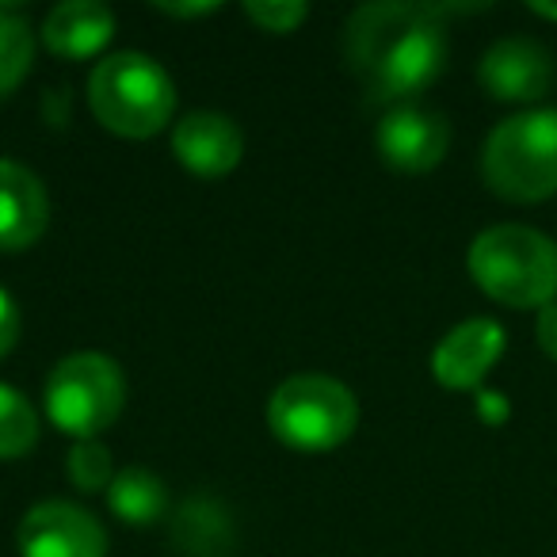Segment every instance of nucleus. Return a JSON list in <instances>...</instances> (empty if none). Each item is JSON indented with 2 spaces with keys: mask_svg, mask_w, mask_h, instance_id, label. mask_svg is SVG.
Returning a JSON list of instances; mask_svg holds the SVG:
<instances>
[{
  "mask_svg": "<svg viewBox=\"0 0 557 557\" xmlns=\"http://www.w3.org/2000/svg\"><path fill=\"white\" fill-rule=\"evenodd\" d=\"M214 9L218 4H161V12H169V16H207Z\"/></svg>",
  "mask_w": 557,
  "mask_h": 557,
  "instance_id": "4be33fe9",
  "label": "nucleus"
},
{
  "mask_svg": "<svg viewBox=\"0 0 557 557\" xmlns=\"http://www.w3.org/2000/svg\"><path fill=\"white\" fill-rule=\"evenodd\" d=\"M344 58L371 100L409 103L447 65V27L440 4L379 0L351 12L344 27Z\"/></svg>",
  "mask_w": 557,
  "mask_h": 557,
  "instance_id": "f257e3e1",
  "label": "nucleus"
},
{
  "mask_svg": "<svg viewBox=\"0 0 557 557\" xmlns=\"http://www.w3.org/2000/svg\"><path fill=\"white\" fill-rule=\"evenodd\" d=\"M24 557H108V534L92 511L70 500H42L20 523Z\"/></svg>",
  "mask_w": 557,
  "mask_h": 557,
  "instance_id": "6e6552de",
  "label": "nucleus"
},
{
  "mask_svg": "<svg viewBox=\"0 0 557 557\" xmlns=\"http://www.w3.org/2000/svg\"><path fill=\"white\" fill-rule=\"evenodd\" d=\"M88 103L92 115L123 138H149L176 111L172 77L138 50H119L96 62L88 77Z\"/></svg>",
  "mask_w": 557,
  "mask_h": 557,
  "instance_id": "20e7f679",
  "label": "nucleus"
},
{
  "mask_svg": "<svg viewBox=\"0 0 557 557\" xmlns=\"http://www.w3.org/2000/svg\"><path fill=\"white\" fill-rule=\"evenodd\" d=\"M108 504L123 523L131 527H149L157 519H164L169 511V488L146 466H126V470L115 473L108 488Z\"/></svg>",
  "mask_w": 557,
  "mask_h": 557,
  "instance_id": "2eb2a0df",
  "label": "nucleus"
},
{
  "mask_svg": "<svg viewBox=\"0 0 557 557\" xmlns=\"http://www.w3.org/2000/svg\"><path fill=\"white\" fill-rule=\"evenodd\" d=\"M356 394L329 374H295L268 401V428L275 432V440L306 455L341 447L356 432Z\"/></svg>",
  "mask_w": 557,
  "mask_h": 557,
  "instance_id": "39448f33",
  "label": "nucleus"
},
{
  "mask_svg": "<svg viewBox=\"0 0 557 557\" xmlns=\"http://www.w3.org/2000/svg\"><path fill=\"white\" fill-rule=\"evenodd\" d=\"M172 153L184 169L195 176H225L240 164L245 153V134L222 111H191L176 123L172 131Z\"/></svg>",
  "mask_w": 557,
  "mask_h": 557,
  "instance_id": "9b49d317",
  "label": "nucleus"
},
{
  "mask_svg": "<svg viewBox=\"0 0 557 557\" xmlns=\"http://www.w3.org/2000/svg\"><path fill=\"white\" fill-rule=\"evenodd\" d=\"M50 199L32 169L0 157V252L32 248L47 233Z\"/></svg>",
  "mask_w": 557,
  "mask_h": 557,
  "instance_id": "f8f14e48",
  "label": "nucleus"
},
{
  "mask_svg": "<svg viewBox=\"0 0 557 557\" xmlns=\"http://www.w3.org/2000/svg\"><path fill=\"white\" fill-rule=\"evenodd\" d=\"M126 379L119 363L100 351L65 356L47 379V417L77 443L96 440L119 420Z\"/></svg>",
  "mask_w": 557,
  "mask_h": 557,
  "instance_id": "423d86ee",
  "label": "nucleus"
},
{
  "mask_svg": "<svg viewBox=\"0 0 557 557\" xmlns=\"http://www.w3.org/2000/svg\"><path fill=\"white\" fill-rule=\"evenodd\" d=\"M504 325L493 318H470L455 325L432 351V374L447 389H473L504 356Z\"/></svg>",
  "mask_w": 557,
  "mask_h": 557,
  "instance_id": "9d476101",
  "label": "nucleus"
},
{
  "mask_svg": "<svg viewBox=\"0 0 557 557\" xmlns=\"http://www.w3.org/2000/svg\"><path fill=\"white\" fill-rule=\"evenodd\" d=\"M481 88H485L493 100L504 103H534L554 88L557 65L554 54L542 47L539 39H527V35H508V39H496L485 50L478 65Z\"/></svg>",
  "mask_w": 557,
  "mask_h": 557,
  "instance_id": "0eeeda50",
  "label": "nucleus"
},
{
  "mask_svg": "<svg viewBox=\"0 0 557 557\" xmlns=\"http://www.w3.org/2000/svg\"><path fill=\"white\" fill-rule=\"evenodd\" d=\"M111 35H115V16L100 0H65V4L50 9L47 24H42L47 50L58 58H70V62L100 54L111 42Z\"/></svg>",
  "mask_w": 557,
  "mask_h": 557,
  "instance_id": "ddd939ff",
  "label": "nucleus"
},
{
  "mask_svg": "<svg viewBox=\"0 0 557 557\" xmlns=\"http://www.w3.org/2000/svg\"><path fill=\"white\" fill-rule=\"evenodd\" d=\"M16 341H20V310L9 290L0 287V359L16 348Z\"/></svg>",
  "mask_w": 557,
  "mask_h": 557,
  "instance_id": "aec40b11",
  "label": "nucleus"
},
{
  "mask_svg": "<svg viewBox=\"0 0 557 557\" xmlns=\"http://www.w3.org/2000/svg\"><path fill=\"white\" fill-rule=\"evenodd\" d=\"M172 542L187 557H230L233 523L225 508L207 493H195L184 500L176 523H172Z\"/></svg>",
  "mask_w": 557,
  "mask_h": 557,
  "instance_id": "4468645a",
  "label": "nucleus"
},
{
  "mask_svg": "<svg viewBox=\"0 0 557 557\" xmlns=\"http://www.w3.org/2000/svg\"><path fill=\"white\" fill-rule=\"evenodd\" d=\"M32 24L16 9L0 4V96H9L32 70Z\"/></svg>",
  "mask_w": 557,
  "mask_h": 557,
  "instance_id": "dca6fc26",
  "label": "nucleus"
},
{
  "mask_svg": "<svg viewBox=\"0 0 557 557\" xmlns=\"http://www.w3.org/2000/svg\"><path fill=\"white\" fill-rule=\"evenodd\" d=\"M39 440V417L20 389L0 382V458H20Z\"/></svg>",
  "mask_w": 557,
  "mask_h": 557,
  "instance_id": "f3484780",
  "label": "nucleus"
},
{
  "mask_svg": "<svg viewBox=\"0 0 557 557\" xmlns=\"http://www.w3.org/2000/svg\"><path fill=\"white\" fill-rule=\"evenodd\" d=\"M450 123L432 108L401 103L389 108L379 123V153L389 169L401 172H428L447 157Z\"/></svg>",
  "mask_w": 557,
  "mask_h": 557,
  "instance_id": "1a4fd4ad",
  "label": "nucleus"
},
{
  "mask_svg": "<svg viewBox=\"0 0 557 557\" xmlns=\"http://www.w3.org/2000/svg\"><path fill=\"white\" fill-rule=\"evenodd\" d=\"M245 12L263 27V32H278V35L295 32V27L310 16L306 4H287V0H271V4L268 0H252V4H245Z\"/></svg>",
  "mask_w": 557,
  "mask_h": 557,
  "instance_id": "6ab92c4d",
  "label": "nucleus"
},
{
  "mask_svg": "<svg viewBox=\"0 0 557 557\" xmlns=\"http://www.w3.org/2000/svg\"><path fill=\"white\" fill-rule=\"evenodd\" d=\"M534 333H539L542 351H546V356L557 363V302L542 306V310H539V325H534Z\"/></svg>",
  "mask_w": 557,
  "mask_h": 557,
  "instance_id": "412c9836",
  "label": "nucleus"
},
{
  "mask_svg": "<svg viewBox=\"0 0 557 557\" xmlns=\"http://www.w3.org/2000/svg\"><path fill=\"white\" fill-rule=\"evenodd\" d=\"M70 478L77 488L85 493H100V488H111L115 481V462H111V450L96 440H85L70 450Z\"/></svg>",
  "mask_w": 557,
  "mask_h": 557,
  "instance_id": "a211bd4d",
  "label": "nucleus"
},
{
  "mask_svg": "<svg viewBox=\"0 0 557 557\" xmlns=\"http://www.w3.org/2000/svg\"><path fill=\"white\" fill-rule=\"evenodd\" d=\"M531 12H539V16H546V20H557V4H539V0H534Z\"/></svg>",
  "mask_w": 557,
  "mask_h": 557,
  "instance_id": "5701e85b",
  "label": "nucleus"
},
{
  "mask_svg": "<svg viewBox=\"0 0 557 557\" xmlns=\"http://www.w3.org/2000/svg\"><path fill=\"white\" fill-rule=\"evenodd\" d=\"M470 275L488 298L511 310L557 302V245L531 225H493L470 245Z\"/></svg>",
  "mask_w": 557,
  "mask_h": 557,
  "instance_id": "f03ea898",
  "label": "nucleus"
},
{
  "mask_svg": "<svg viewBox=\"0 0 557 557\" xmlns=\"http://www.w3.org/2000/svg\"><path fill=\"white\" fill-rule=\"evenodd\" d=\"M481 172L500 199L539 202L557 195V111L531 108L496 123L481 149Z\"/></svg>",
  "mask_w": 557,
  "mask_h": 557,
  "instance_id": "7ed1b4c3",
  "label": "nucleus"
}]
</instances>
